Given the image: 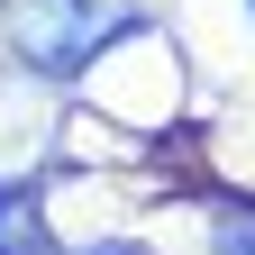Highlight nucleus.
<instances>
[{"instance_id": "39448f33", "label": "nucleus", "mask_w": 255, "mask_h": 255, "mask_svg": "<svg viewBox=\"0 0 255 255\" xmlns=\"http://www.w3.org/2000/svg\"><path fill=\"white\" fill-rule=\"evenodd\" d=\"M246 9H255V0H246Z\"/></svg>"}, {"instance_id": "20e7f679", "label": "nucleus", "mask_w": 255, "mask_h": 255, "mask_svg": "<svg viewBox=\"0 0 255 255\" xmlns=\"http://www.w3.org/2000/svg\"><path fill=\"white\" fill-rule=\"evenodd\" d=\"M37 255H46V246H37ZM73 255H146V246H137V237H110V246H73Z\"/></svg>"}, {"instance_id": "f257e3e1", "label": "nucleus", "mask_w": 255, "mask_h": 255, "mask_svg": "<svg viewBox=\"0 0 255 255\" xmlns=\"http://www.w3.org/2000/svg\"><path fill=\"white\" fill-rule=\"evenodd\" d=\"M0 27H9V46L37 64V73H82V64H101V46L137 37V0H0Z\"/></svg>"}, {"instance_id": "7ed1b4c3", "label": "nucleus", "mask_w": 255, "mask_h": 255, "mask_svg": "<svg viewBox=\"0 0 255 255\" xmlns=\"http://www.w3.org/2000/svg\"><path fill=\"white\" fill-rule=\"evenodd\" d=\"M219 255H255V219H228L219 228Z\"/></svg>"}, {"instance_id": "f03ea898", "label": "nucleus", "mask_w": 255, "mask_h": 255, "mask_svg": "<svg viewBox=\"0 0 255 255\" xmlns=\"http://www.w3.org/2000/svg\"><path fill=\"white\" fill-rule=\"evenodd\" d=\"M46 246V210L27 182H0V255H37Z\"/></svg>"}]
</instances>
